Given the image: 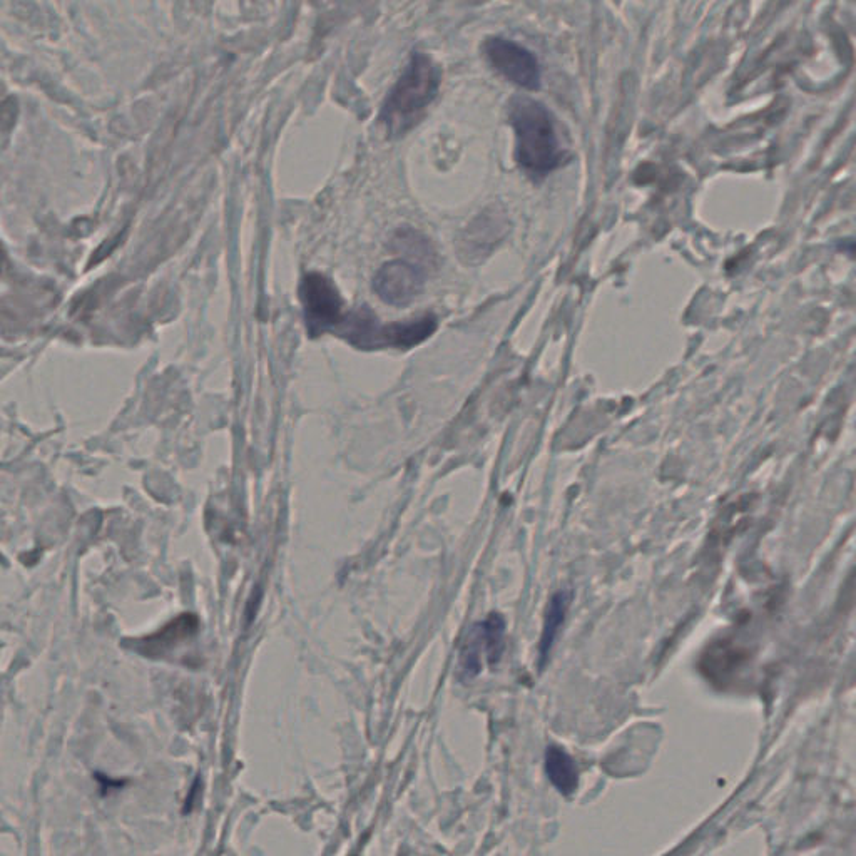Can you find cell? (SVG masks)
<instances>
[{
    "label": "cell",
    "instance_id": "cell-3",
    "mask_svg": "<svg viewBox=\"0 0 856 856\" xmlns=\"http://www.w3.org/2000/svg\"><path fill=\"white\" fill-rule=\"evenodd\" d=\"M437 330V320L434 315L423 316L402 323H380L377 315L367 306L358 308L352 313H345L338 327L333 330L337 337L347 340L353 347L360 350H380V348L417 347Z\"/></svg>",
    "mask_w": 856,
    "mask_h": 856
},
{
    "label": "cell",
    "instance_id": "cell-8",
    "mask_svg": "<svg viewBox=\"0 0 856 856\" xmlns=\"http://www.w3.org/2000/svg\"><path fill=\"white\" fill-rule=\"evenodd\" d=\"M196 627H198V619L193 614H184L153 636L146 637L141 642V651L144 654H149V656L166 654L171 649L176 648L179 642L193 636Z\"/></svg>",
    "mask_w": 856,
    "mask_h": 856
},
{
    "label": "cell",
    "instance_id": "cell-9",
    "mask_svg": "<svg viewBox=\"0 0 856 856\" xmlns=\"http://www.w3.org/2000/svg\"><path fill=\"white\" fill-rule=\"evenodd\" d=\"M546 773L552 785L562 795L576 793L579 786V770L576 761L561 746H549L546 751Z\"/></svg>",
    "mask_w": 856,
    "mask_h": 856
},
{
    "label": "cell",
    "instance_id": "cell-5",
    "mask_svg": "<svg viewBox=\"0 0 856 856\" xmlns=\"http://www.w3.org/2000/svg\"><path fill=\"white\" fill-rule=\"evenodd\" d=\"M484 51L495 71L507 81L525 91H537L541 87V66L529 49L504 37H490L485 41Z\"/></svg>",
    "mask_w": 856,
    "mask_h": 856
},
{
    "label": "cell",
    "instance_id": "cell-4",
    "mask_svg": "<svg viewBox=\"0 0 856 856\" xmlns=\"http://www.w3.org/2000/svg\"><path fill=\"white\" fill-rule=\"evenodd\" d=\"M300 298L303 303L306 330L311 338L333 332L342 320L343 300L333 281L321 273H308L301 281Z\"/></svg>",
    "mask_w": 856,
    "mask_h": 856
},
{
    "label": "cell",
    "instance_id": "cell-7",
    "mask_svg": "<svg viewBox=\"0 0 856 856\" xmlns=\"http://www.w3.org/2000/svg\"><path fill=\"white\" fill-rule=\"evenodd\" d=\"M505 621L500 614H490L484 622L472 629L462 649L460 664L467 676H477L482 669V659L490 666L499 663L504 653Z\"/></svg>",
    "mask_w": 856,
    "mask_h": 856
},
{
    "label": "cell",
    "instance_id": "cell-10",
    "mask_svg": "<svg viewBox=\"0 0 856 856\" xmlns=\"http://www.w3.org/2000/svg\"><path fill=\"white\" fill-rule=\"evenodd\" d=\"M569 604H571V594L566 591L557 592L549 602L544 629H542L541 649H539L541 651V666H544L549 654H551L552 646L559 636V629L566 619Z\"/></svg>",
    "mask_w": 856,
    "mask_h": 856
},
{
    "label": "cell",
    "instance_id": "cell-6",
    "mask_svg": "<svg viewBox=\"0 0 856 856\" xmlns=\"http://www.w3.org/2000/svg\"><path fill=\"white\" fill-rule=\"evenodd\" d=\"M425 265L412 260L388 261L373 278V290L388 305L407 306L422 293Z\"/></svg>",
    "mask_w": 856,
    "mask_h": 856
},
{
    "label": "cell",
    "instance_id": "cell-2",
    "mask_svg": "<svg viewBox=\"0 0 856 856\" xmlns=\"http://www.w3.org/2000/svg\"><path fill=\"white\" fill-rule=\"evenodd\" d=\"M510 124L515 131V158L532 176H544L562 164L561 144L551 113L544 104L520 97L510 106Z\"/></svg>",
    "mask_w": 856,
    "mask_h": 856
},
{
    "label": "cell",
    "instance_id": "cell-1",
    "mask_svg": "<svg viewBox=\"0 0 856 856\" xmlns=\"http://www.w3.org/2000/svg\"><path fill=\"white\" fill-rule=\"evenodd\" d=\"M440 81L442 72L434 59L415 52L380 113V121L392 138L403 136L422 121L423 113L437 97Z\"/></svg>",
    "mask_w": 856,
    "mask_h": 856
}]
</instances>
